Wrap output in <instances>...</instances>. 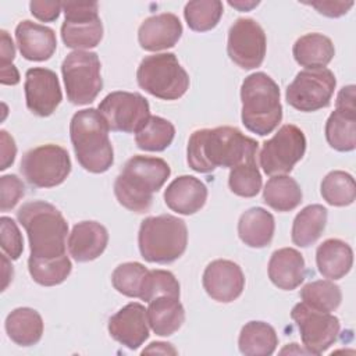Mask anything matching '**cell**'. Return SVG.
Here are the masks:
<instances>
[{"instance_id":"4316f807","label":"cell","mask_w":356,"mask_h":356,"mask_svg":"<svg viewBox=\"0 0 356 356\" xmlns=\"http://www.w3.org/2000/svg\"><path fill=\"white\" fill-rule=\"evenodd\" d=\"M152 331L160 337H170L177 332L185 321V310L178 298L157 296L149 302L146 309Z\"/></svg>"},{"instance_id":"8992f818","label":"cell","mask_w":356,"mask_h":356,"mask_svg":"<svg viewBox=\"0 0 356 356\" xmlns=\"http://www.w3.org/2000/svg\"><path fill=\"white\" fill-rule=\"evenodd\" d=\"M140 256L150 263L167 264L179 259L188 245V228L184 220L160 214L140 222L138 234Z\"/></svg>"},{"instance_id":"6da1fadb","label":"cell","mask_w":356,"mask_h":356,"mask_svg":"<svg viewBox=\"0 0 356 356\" xmlns=\"http://www.w3.org/2000/svg\"><path fill=\"white\" fill-rule=\"evenodd\" d=\"M259 143L234 127L195 131L188 142L186 160L196 172H211L218 167L234 168L256 161Z\"/></svg>"},{"instance_id":"5bb4252c","label":"cell","mask_w":356,"mask_h":356,"mask_svg":"<svg viewBox=\"0 0 356 356\" xmlns=\"http://www.w3.org/2000/svg\"><path fill=\"white\" fill-rule=\"evenodd\" d=\"M97 110L108 128L115 132H136L150 117L149 103L142 95L122 90L108 93Z\"/></svg>"},{"instance_id":"d6986e66","label":"cell","mask_w":356,"mask_h":356,"mask_svg":"<svg viewBox=\"0 0 356 356\" xmlns=\"http://www.w3.org/2000/svg\"><path fill=\"white\" fill-rule=\"evenodd\" d=\"M107 328L113 339L128 349H138L149 338V321L145 306L138 302L125 305L110 317Z\"/></svg>"},{"instance_id":"d590c367","label":"cell","mask_w":356,"mask_h":356,"mask_svg":"<svg viewBox=\"0 0 356 356\" xmlns=\"http://www.w3.org/2000/svg\"><path fill=\"white\" fill-rule=\"evenodd\" d=\"M321 196L323 199L337 207L349 206L356 197L355 179L349 172L335 170L328 172L321 181Z\"/></svg>"},{"instance_id":"9c48e42d","label":"cell","mask_w":356,"mask_h":356,"mask_svg":"<svg viewBox=\"0 0 356 356\" xmlns=\"http://www.w3.org/2000/svg\"><path fill=\"white\" fill-rule=\"evenodd\" d=\"M24 178L36 188H53L63 184L71 172L68 152L58 145H42L28 150L21 160Z\"/></svg>"},{"instance_id":"52a82bcc","label":"cell","mask_w":356,"mask_h":356,"mask_svg":"<svg viewBox=\"0 0 356 356\" xmlns=\"http://www.w3.org/2000/svg\"><path fill=\"white\" fill-rule=\"evenodd\" d=\"M138 85L161 100H177L189 88V76L174 53L145 57L136 71Z\"/></svg>"},{"instance_id":"ab89813d","label":"cell","mask_w":356,"mask_h":356,"mask_svg":"<svg viewBox=\"0 0 356 356\" xmlns=\"http://www.w3.org/2000/svg\"><path fill=\"white\" fill-rule=\"evenodd\" d=\"M157 296H172L179 299V282L172 273L167 270L147 271L139 299L149 303Z\"/></svg>"},{"instance_id":"44dd1931","label":"cell","mask_w":356,"mask_h":356,"mask_svg":"<svg viewBox=\"0 0 356 356\" xmlns=\"http://www.w3.org/2000/svg\"><path fill=\"white\" fill-rule=\"evenodd\" d=\"M15 39L22 57L29 61L49 60L57 47L54 31L29 19H24L17 25Z\"/></svg>"},{"instance_id":"c3c4849f","label":"cell","mask_w":356,"mask_h":356,"mask_svg":"<svg viewBox=\"0 0 356 356\" xmlns=\"http://www.w3.org/2000/svg\"><path fill=\"white\" fill-rule=\"evenodd\" d=\"M150 352H156V353H172V355L177 353V350L171 346V343H167V342H152V343L143 350V353H150Z\"/></svg>"},{"instance_id":"4fadbf2b","label":"cell","mask_w":356,"mask_h":356,"mask_svg":"<svg viewBox=\"0 0 356 356\" xmlns=\"http://www.w3.org/2000/svg\"><path fill=\"white\" fill-rule=\"evenodd\" d=\"M291 317L309 355H321L338 339L341 324L338 317L331 313L312 309L300 302L293 306Z\"/></svg>"},{"instance_id":"8d00e7d4","label":"cell","mask_w":356,"mask_h":356,"mask_svg":"<svg viewBox=\"0 0 356 356\" xmlns=\"http://www.w3.org/2000/svg\"><path fill=\"white\" fill-rule=\"evenodd\" d=\"M224 7L218 0H193L185 4L184 17L195 32H206L217 26Z\"/></svg>"},{"instance_id":"7dc6e473","label":"cell","mask_w":356,"mask_h":356,"mask_svg":"<svg viewBox=\"0 0 356 356\" xmlns=\"http://www.w3.org/2000/svg\"><path fill=\"white\" fill-rule=\"evenodd\" d=\"M0 82L3 85H17L19 82L18 70L13 64L0 67Z\"/></svg>"},{"instance_id":"7402d4cb","label":"cell","mask_w":356,"mask_h":356,"mask_svg":"<svg viewBox=\"0 0 356 356\" xmlns=\"http://www.w3.org/2000/svg\"><path fill=\"white\" fill-rule=\"evenodd\" d=\"M108 232L96 221H81L74 225L68 235L67 246L71 257L79 263L97 259L106 249Z\"/></svg>"},{"instance_id":"8fae6325","label":"cell","mask_w":356,"mask_h":356,"mask_svg":"<svg viewBox=\"0 0 356 356\" xmlns=\"http://www.w3.org/2000/svg\"><path fill=\"white\" fill-rule=\"evenodd\" d=\"M305 152L306 136L303 131L293 124H285L271 139L263 143L259 154L260 167L270 177L285 175L302 160Z\"/></svg>"},{"instance_id":"e575fe53","label":"cell","mask_w":356,"mask_h":356,"mask_svg":"<svg viewBox=\"0 0 356 356\" xmlns=\"http://www.w3.org/2000/svg\"><path fill=\"white\" fill-rule=\"evenodd\" d=\"M300 299L312 309L331 313L337 310L342 300L341 288L330 280H317L306 284L300 289Z\"/></svg>"},{"instance_id":"7a4b0ae2","label":"cell","mask_w":356,"mask_h":356,"mask_svg":"<svg viewBox=\"0 0 356 356\" xmlns=\"http://www.w3.org/2000/svg\"><path fill=\"white\" fill-rule=\"evenodd\" d=\"M171 174L163 159L134 156L125 164L114 182V195L121 206L135 213L150 209L153 193L161 189Z\"/></svg>"},{"instance_id":"bcb514c9","label":"cell","mask_w":356,"mask_h":356,"mask_svg":"<svg viewBox=\"0 0 356 356\" xmlns=\"http://www.w3.org/2000/svg\"><path fill=\"white\" fill-rule=\"evenodd\" d=\"M1 40H0V67L3 65H10L11 61L15 57V47L13 43V39L10 38V35L3 29L1 32Z\"/></svg>"},{"instance_id":"ee69618b","label":"cell","mask_w":356,"mask_h":356,"mask_svg":"<svg viewBox=\"0 0 356 356\" xmlns=\"http://www.w3.org/2000/svg\"><path fill=\"white\" fill-rule=\"evenodd\" d=\"M306 4L312 6L320 14L330 18L342 17L353 7V1H321L320 0V1H310Z\"/></svg>"},{"instance_id":"5b68a950","label":"cell","mask_w":356,"mask_h":356,"mask_svg":"<svg viewBox=\"0 0 356 356\" xmlns=\"http://www.w3.org/2000/svg\"><path fill=\"white\" fill-rule=\"evenodd\" d=\"M241 118L246 129L260 136L271 134L282 120L280 88L264 72L248 75L241 86Z\"/></svg>"},{"instance_id":"2e32d148","label":"cell","mask_w":356,"mask_h":356,"mask_svg":"<svg viewBox=\"0 0 356 356\" xmlns=\"http://www.w3.org/2000/svg\"><path fill=\"white\" fill-rule=\"evenodd\" d=\"M337 108L325 122V139L338 152L356 147V104L355 85L343 86L337 96Z\"/></svg>"},{"instance_id":"f907efd6","label":"cell","mask_w":356,"mask_h":356,"mask_svg":"<svg viewBox=\"0 0 356 356\" xmlns=\"http://www.w3.org/2000/svg\"><path fill=\"white\" fill-rule=\"evenodd\" d=\"M231 7H235V8H238V10H241V11H248V10H250L252 7H256L257 4H259V1H249V3H243V1H229L228 3Z\"/></svg>"},{"instance_id":"f546056e","label":"cell","mask_w":356,"mask_h":356,"mask_svg":"<svg viewBox=\"0 0 356 356\" xmlns=\"http://www.w3.org/2000/svg\"><path fill=\"white\" fill-rule=\"evenodd\" d=\"M278 345L275 330L264 321L246 323L238 338V346L245 356H270Z\"/></svg>"},{"instance_id":"4dcf8cb0","label":"cell","mask_w":356,"mask_h":356,"mask_svg":"<svg viewBox=\"0 0 356 356\" xmlns=\"http://www.w3.org/2000/svg\"><path fill=\"white\" fill-rule=\"evenodd\" d=\"M328 211L321 204H309L302 209L292 224L291 238L296 246L307 248L323 234L327 224Z\"/></svg>"},{"instance_id":"603a6c76","label":"cell","mask_w":356,"mask_h":356,"mask_svg":"<svg viewBox=\"0 0 356 356\" xmlns=\"http://www.w3.org/2000/svg\"><path fill=\"white\" fill-rule=\"evenodd\" d=\"M207 200V188L196 177L181 175L164 191L165 204L175 213L189 216L199 211Z\"/></svg>"},{"instance_id":"484cf974","label":"cell","mask_w":356,"mask_h":356,"mask_svg":"<svg viewBox=\"0 0 356 356\" xmlns=\"http://www.w3.org/2000/svg\"><path fill=\"white\" fill-rule=\"evenodd\" d=\"M275 221L263 207H252L242 213L238 221V235L249 248H266L274 236Z\"/></svg>"},{"instance_id":"ac0fdd59","label":"cell","mask_w":356,"mask_h":356,"mask_svg":"<svg viewBox=\"0 0 356 356\" xmlns=\"http://www.w3.org/2000/svg\"><path fill=\"white\" fill-rule=\"evenodd\" d=\"M202 282L211 299L221 303H229L238 299L243 292L245 275L236 263L217 259L209 263L204 268Z\"/></svg>"},{"instance_id":"ffe728a7","label":"cell","mask_w":356,"mask_h":356,"mask_svg":"<svg viewBox=\"0 0 356 356\" xmlns=\"http://www.w3.org/2000/svg\"><path fill=\"white\" fill-rule=\"evenodd\" d=\"M182 36V24L175 14L163 13L146 18L138 29V40L142 49L159 51L177 44Z\"/></svg>"},{"instance_id":"f35d334b","label":"cell","mask_w":356,"mask_h":356,"mask_svg":"<svg viewBox=\"0 0 356 356\" xmlns=\"http://www.w3.org/2000/svg\"><path fill=\"white\" fill-rule=\"evenodd\" d=\"M229 189L241 197H253L261 189V174L256 161L239 164L229 171Z\"/></svg>"},{"instance_id":"836d02e7","label":"cell","mask_w":356,"mask_h":356,"mask_svg":"<svg viewBox=\"0 0 356 356\" xmlns=\"http://www.w3.org/2000/svg\"><path fill=\"white\" fill-rule=\"evenodd\" d=\"M28 270L35 282L43 286H54L67 280L72 264L67 254L54 259H40L29 256Z\"/></svg>"},{"instance_id":"e0dca14e","label":"cell","mask_w":356,"mask_h":356,"mask_svg":"<svg viewBox=\"0 0 356 356\" xmlns=\"http://www.w3.org/2000/svg\"><path fill=\"white\" fill-rule=\"evenodd\" d=\"M24 89L26 107L39 117L51 115L63 100L58 76L49 68H29L25 74Z\"/></svg>"},{"instance_id":"9a60e30c","label":"cell","mask_w":356,"mask_h":356,"mask_svg":"<svg viewBox=\"0 0 356 356\" xmlns=\"http://www.w3.org/2000/svg\"><path fill=\"white\" fill-rule=\"evenodd\" d=\"M267 49L266 33L259 22L252 18H238L228 31L227 53L243 70L261 65Z\"/></svg>"},{"instance_id":"277c9868","label":"cell","mask_w":356,"mask_h":356,"mask_svg":"<svg viewBox=\"0 0 356 356\" xmlns=\"http://www.w3.org/2000/svg\"><path fill=\"white\" fill-rule=\"evenodd\" d=\"M108 125L99 110L76 111L70 122V136L78 163L89 172L107 171L114 161Z\"/></svg>"},{"instance_id":"b9f144b4","label":"cell","mask_w":356,"mask_h":356,"mask_svg":"<svg viewBox=\"0 0 356 356\" xmlns=\"http://www.w3.org/2000/svg\"><path fill=\"white\" fill-rule=\"evenodd\" d=\"M25 195V186L22 181L14 175L7 174L0 178V209L8 211L15 207L19 199Z\"/></svg>"},{"instance_id":"7c38bea8","label":"cell","mask_w":356,"mask_h":356,"mask_svg":"<svg viewBox=\"0 0 356 356\" xmlns=\"http://www.w3.org/2000/svg\"><path fill=\"white\" fill-rule=\"evenodd\" d=\"M337 85L335 75L328 68L303 70L288 85L285 99L299 111L310 113L330 104Z\"/></svg>"},{"instance_id":"7bdbcfd3","label":"cell","mask_w":356,"mask_h":356,"mask_svg":"<svg viewBox=\"0 0 356 356\" xmlns=\"http://www.w3.org/2000/svg\"><path fill=\"white\" fill-rule=\"evenodd\" d=\"M31 14L43 22H51L58 18L63 8V3L58 1H38L33 0L29 3Z\"/></svg>"},{"instance_id":"74e56055","label":"cell","mask_w":356,"mask_h":356,"mask_svg":"<svg viewBox=\"0 0 356 356\" xmlns=\"http://www.w3.org/2000/svg\"><path fill=\"white\" fill-rule=\"evenodd\" d=\"M147 271L149 270L138 261L122 263L113 271V286L114 289H117V292L125 296L140 298Z\"/></svg>"},{"instance_id":"d6a6232c","label":"cell","mask_w":356,"mask_h":356,"mask_svg":"<svg viewBox=\"0 0 356 356\" xmlns=\"http://www.w3.org/2000/svg\"><path fill=\"white\" fill-rule=\"evenodd\" d=\"M174 125L159 115H150L135 132V142L140 150L163 152L174 140Z\"/></svg>"},{"instance_id":"3957f363","label":"cell","mask_w":356,"mask_h":356,"mask_svg":"<svg viewBox=\"0 0 356 356\" xmlns=\"http://www.w3.org/2000/svg\"><path fill=\"white\" fill-rule=\"evenodd\" d=\"M17 218L28 234L31 256L54 259L67 254L68 224L56 206L43 200L26 202L18 209Z\"/></svg>"},{"instance_id":"f1b7e54d","label":"cell","mask_w":356,"mask_h":356,"mask_svg":"<svg viewBox=\"0 0 356 356\" xmlns=\"http://www.w3.org/2000/svg\"><path fill=\"white\" fill-rule=\"evenodd\" d=\"M296 63L306 70L324 68L335 54L334 44L330 38L323 33H306L300 36L292 49Z\"/></svg>"},{"instance_id":"681fc988","label":"cell","mask_w":356,"mask_h":356,"mask_svg":"<svg viewBox=\"0 0 356 356\" xmlns=\"http://www.w3.org/2000/svg\"><path fill=\"white\" fill-rule=\"evenodd\" d=\"M1 263H3V278H4L1 291H4V289L7 288V285H8V282L13 280L14 271H13V266L10 264V261H8V259L6 257V254H1Z\"/></svg>"},{"instance_id":"30bf717a","label":"cell","mask_w":356,"mask_h":356,"mask_svg":"<svg viewBox=\"0 0 356 356\" xmlns=\"http://www.w3.org/2000/svg\"><path fill=\"white\" fill-rule=\"evenodd\" d=\"M96 1L63 3L64 22L61 39L70 49L83 50L96 47L103 38V24L99 18Z\"/></svg>"},{"instance_id":"ba28073f","label":"cell","mask_w":356,"mask_h":356,"mask_svg":"<svg viewBox=\"0 0 356 356\" xmlns=\"http://www.w3.org/2000/svg\"><path fill=\"white\" fill-rule=\"evenodd\" d=\"M100 60L96 53L75 50L67 54L61 64L67 99L72 104L92 103L103 88Z\"/></svg>"},{"instance_id":"1f68e13d","label":"cell","mask_w":356,"mask_h":356,"mask_svg":"<svg viewBox=\"0 0 356 356\" xmlns=\"http://www.w3.org/2000/svg\"><path fill=\"white\" fill-rule=\"evenodd\" d=\"M302 189L288 175H273L264 185L263 200L275 211H291L302 202Z\"/></svg>"},{"instance_id":"d4e9b609","label":"cell","mask_w":356,"mask_h":356,"mask_svg":"<svg viewBox=\"0 0 356 356\" xmlns=\"http://www.w3.org/2000/svg\"><path fill=\"white\" fill-rule=\"evenodd\" d=\"M316 263L318 273L328 280H341L352 268V248L337 238L325 239L316 250Z\"/></svg>"},{"instance_id":"83f0119b","label":"cell","mask_w":356,"mask_h":356,"mask_svg":"<svg viewBox=\"0 0 356 356\" xmlns=\"http://www.w3.org/2000/svg\"><path fill=\"white\" fill-rule=\"evenodd\" d=\"M6 331L10 339L19 346L36 345L43 335V320L31 307H17L6 318Z\"/></svg>"},{"instance_id":"60d3db41","label":"cell","mask_w":356,"mask_h":356,"mask_svg":"<svg viewBox=\"0 0 356 356\" xmlns=\"http://www.w3.org/2000/svg\"><path fill=\"white\" fill-rule=\"evenodd\" d=\"M0 245L3 252L7 253L11 260L19 259L24 250V241L17 222L10 217L3 216L0 218Z\"/></svg>"},{"instance_id":"f6af8a7d","label":"cell","mask_w":356,"mask_h":356,"mask_svg":"<svg viewBox=\"0 0 356 356\" xmlns=\"http://www.w3.org/2000/svg\"><path fill=\"white\" fill-rule=\"evenodd\" d=\"M0 153H1L0 170H6L15 160L17 146H15V142H14L13 136H10L7 134V131H4V129L0 131Z\"/></svg>"},{"instance_id":"cb8c5ba5","label":"cell","mask_w":356,"mask_h":356,"mask_svg":"<svg viewBox=\"0 0 356 356\" xmlns=\"http://www.w3.org/2000/svg\"><path fill=\"white\" fill-rule=\"evenodd\" d=\"M306 277L305 259L293 248H281L275 250L268 261V278L284 291L298 288Z\"/></svg>"}]
</instances>
